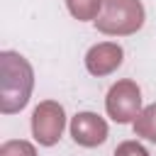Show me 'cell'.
Wrapping results in <instances>:
<instances>
[{"label": "cell", "instance_id": "1", "mask_svg": "<svg viewBox=\"0 0 156 156\" xmlns=\"http://www.w3.org/2000/svg\"><path fill=\"white\" fill-rule=\"evenodd\" d=\"M0 110L15 112L27 105L32 90V68L29 63L12 51L0 54Z\"/></svg>", "mask_w": 156, "mask_h": 156}, {"label": "cell", "instance_id": "2", "mask_svg": "<svg viewBox=\"0 0 156 156\" xmlns=\"http://www.w3.org/2000/svg\"><path fill=\"white\" fill-rule=\"evenodd\" d=\"M95 22H98V29H102V32L129 34L141 27L144 10H141L139 0H105V12Z\"/></svg>", "mask_w": 156, "mask_h": 156}, {"label": "cell", "instance_id": "3", "mask_svg": "<svg viewBox=\"0 0 156 156\" xmlns=\"http://www.w3.org/2000/svg\"><path fill=\"white\" fill-rule=\"evenodd\" d=\"M139 107H141V95H139V88L132 80H119L117 85L110 88L107 112H110L112 119L132 122L134 117H139Z\"/></svg>", "mask_w": 156, "mask_h": 156}, {"label": "cell", "instance_id": "4", "mask_svg": "<svg viewBox=\"0 0 156 156\" xmlns=\"http://www.w3.org/2000/svg\"><path fill=\"white\" fill-rule=\"evenodd\" d=\"M32 129H34V136L39 139V144H46V146L56 144L61 132H63V110H61V105L41 102L34 110Z\"/></svg>", "mask_w": 156, "mask_h": 156}, {"label": "cell", "instance_id": "5", "mask_svg": "<svg viewBox=\"0 0 156 156\" xmlns=\"http://www.w3.org/2000/svg\"><path fill=\"white\" fill-rule=\"evenodd\" d=\"M71 134L83 146H98L107 136V124L102 117H98L93 112H78L71 119Z\"/></svg>", "mask_w": 156, "mask_h": 156}, {"label": "cell", "instance_id": "6", "mask_svg": "<svg viewBox=\"0 0 156 156\" xmlns=\"http://www.w3.org/2000/svg\"><path fill=\"white\" fill-rule=\"evenodd\" d=\"M85 63H88L90 73H98V76L110 73L112 68H117L122 63V49L117 44H98L88 51Z\"/></svg>", "mask_w": 156, "mask_h": 156}, {"label": "cell", "instance_id": "7", "mask_svg": "<svg viewBox=\"0 0 156 156\" xmlns=\"http://www.w3.org/2000/svg\"><path fill=\"white\" fill-rule=\"evenodd\" d=\"M134 129H136V134H141V136L156 141V105H149V107L136 117Z\"/></svg>", "mask_w": 156, "mask_h": 156}, {"label": "cell", "instance_id": "8", "mask_svg": "<svg viewBox=\"0 0 156 156\" xmlns=\"http://www.w3.org/2000/svg\"><path fill=\"white\" fill-rule=\"evenodd\" d=\"M68 7L78 20H93L100 10V0H68Z\"/></svg>", "mask_w": 156, "mask_h": 156}, {"label": "cell", "instance_id": "9", "mask_svg": "<svg viewBox=\"0 0 156 156\" xmlns=\"http://www.w3.org/2000/svg\"><path fill=\"white\" fill-rule=\"evenodd\" d=\"M0 156H34V149L27 141H7L2 144Z\"/></svg>", "mask_w": 156, "mask_h": 156}, {"label": "cell", "instance_id": "10", "mask_svg": "<svg viewBox=\"0 0 156 156\" xmlns=\"http://www.w3.org/2000/svg\"><path fill=\"white\" fill-rule=\"evenodd\" d=\"M115 156H149V154H146V149H144L141 144H136V141H124V144L117 146Z\"/></svg>", "mask_w": 156, "mask_h": 156}]
</instances>
